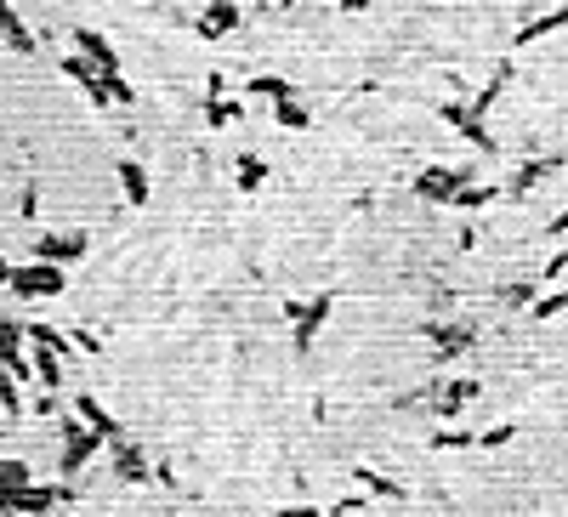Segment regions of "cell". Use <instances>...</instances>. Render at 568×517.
<instances>
[{"label": "cell", "mask_w": 568, "mask_h": 517, "mask_svg": "<svg viewBox=\"0 0 568 517\" xmlns=\"http://www.w3.org/2000/svg\"><path fill=\"white\" fill-rule=\"evenodd\" d=\"M86 250V233H52V239H40V262H69Z\"/></svg>", "instance_id": "obj_4"}, {"label": "cell", "mask_w": 568, "mask_h": 517, "mask_svg": "<svg viewBox=\"0 0 568 517\" xmlns=\"http://www.w3.org/2000/svg\"><path fill=\"white\" fill-rule=\"evenodd\" d=\"M6 285H12V290H23V296H57V290H63V273H57L52 262H35V268L12 273Z\"/></svg>", "instance_id": "obj_1"}, {"label": "cell", "mask_w": 568, "mask_h": 517, "mask_svg": "<svg viewBox=\"0 0 568 517\" xmlns=\"http://www.w3.org/2000/svg\"><path fill=\"white\" fill-rule=\"evenodd\" d=\"M120 182H125V199H131V205H142V199H148V177H142V165L125 160L120 165Z\"/></svg>", "instance_id": "obj_6"}, {"label": "cell", "mask_w": 568, "mask_h": 517, "mask_svg": "<svg viewBox=\"0 0 568 517\" xmlns=\"http://www.w3.org/2000/svg\"><path fill=\"white\" fill-rule=\"evenodd\" d=\"M74 46H80V52H91L97 74H114V69H120V57H114V46H108L103 35H91V29H80V35H74Z\"/></svg>", "instance_id": "obj_3"}, {"label": "cell", "mask_w": 568, "mask_h": 517, "mask_svg": "<svg viewBox=\"0 0 568 517\" xmlns=\"http://www.w3.org/2000/svg\"><path fill=\"white\" fill-rule=\"evenodd\" d=\"M6 279H12V268H0V285H6Z\"/></svg>", "instance_id": "obj_11"}, {"label": "cell", "mask_w": 568, "mask_h": 517, "mask_svg": "<svg viewBox=\"0 0 568 517\" xmlns=\"http://www.w3.org/2000/svg\"><path fill=\"white\" fill-rule=\"evenodd\" d=\"M341 6H347V12H358V6H370V0H341Z\"/></svg>", "instance_id": "obj_9"}, {"label": "cell", "mask_w": 568, "mask_h": 517, "mask_svg": "<svg viewBox=\"0 0 568 517\" xmlns=\"http://www.w3.org/2000/svg\"><path fill=\"white\" fill-rule=\"evenodd\" d=\"M0 398H6V404H12V387H6V375H0Z\"/></svg>", "instance_id": "obj_10"}, {"label": "cell", "mask_w": 568, "mask_h": 517, "mask_svg": "<svg viewBox=\"0 0 568 517\" xmlns=\"http://www.w3.org/2000/svg\"><path fill=\"white\" fill-rule=\"evenodd\" d=\"M233 23H239V6H233V0H222V6H211V12L199 18V35L216 40V35H228Z\"/></svg>", "instance_id": "obj_5"}, {"label": "cell", "mask_w": 568, "mask_h": 517, "mask_svg": "<svg viewBox=\"0 0 568 517\" xmlns=\"http://www.w3.org/2000/svg\"><path fill=\"white\" fill-rule=\"evenodd\" d=\"M296 319H302V341L313 336V324H324V313H330V296H319V307H290Z\"/></svg>", "instance_id": "obj_7"}, {"label": "cell", "mask_w": 568, "mask_h": 517, "mask_svg": "<svg viewBox=\"0 0 568 517\" xmlns=\"http://www.w3.org/2000/svg\"><path fill=\"white\" fill-rule=\"evenodd\" d=\"M0 35H6V46H12V52H35V35L23 29V18L12 12V0H0Z\"/></svg>", "instance_id": "obj_2"}, {"label": "cell", "mask_w": 568, "mask_h": 517, "mask_svg": "<svg viewBox=\"0 0 568 517\" xmlns=\"http://www.w3.org/2000/svg\"><path fill=\"white\" fill-rule=\"evenodd\" d=\"M239 177H245V188H256V182H262V165L245 160V165H239Z\"/></svg>", "instance_id": "obj_8"}]
</instances>
